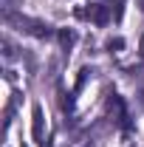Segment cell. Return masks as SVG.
I'll return each mask as SVG.
<instances>
[{
    "mask_svg": "<svg viewBox=\"0 0 144 147\" xmlns=\"http://www.w3.org/2000/svg\"><path fill=\"white\" fill-rule=\"evenodd\" d=\"M9 23H17L20 31H26V34L37 37V40H51L54 37V28L48 26V23H42V20H34V17H23V14H9Z\"/></svg>",
    "mask_w": 144,
    "mask_h": 147,
    "instance_id": "6da1fadb",
    "label": "cell"
},
{
    "mask_svg": "<svg viewBox=\"0 0 144 147\" xmlns=\"http://www.w3.org/2000/svg\"><path fill=\"white\" fill-rule=\"evenodd\" d=\"M76 17L90 20V23H96V26H108L110 23V6H105V3H90V6L76 9Z\"/></svg>",
    "mask_w": 144,
    "mask_h": 147,
    "instance_id": "7a4b0ae2",
    "label": "cell"
},
{
    "mask_svg": "<svg viewBox=\"0 0 144 147\" xmlns=\"http://www.w3.org/2000/svg\"><path fill=\"white\" fill-rule=\"evenodd\" d=\"M31 136H34V142L40 147H48L45 144V116H42V108L40 105L31 108Z\"/></svg>",
    "mask_w": 144,
    "mask_h": 147,
    "instance_id": "3957f363",
    "label": "cell"
},
{
    "mask_svg": "<svg viewBox=\"0 0 144 147\" xmlns=\"http://www.w3.org/2000/svg\"><path fill=\"white\" fill-rule=\"evenodd\" d=\"M108 105H110V110H116V125H119L122 130L133 127V125H130V113H127V108H124V99H122L119 93H110Z\"/></svg>",
    "mask_w": 144,
    "mask_h": 147,
    "instance_id": "277c9868",
    "label": "cell"
},
{
    "mask_svg": "<svg viewBox=\"0 0 144 147\" xmlns=\"http://www.w3.org/2000/svg\"><path fill=\"white\" fill-rule=\"evenodd\" d=\"M57 37H59V45H62L65 51H71V45L76 42V34H73V31H68V28H62V31H57Z\"/></svg>",
    "mask_w": 144,
    "mask_h": 147,
    "instance_id": "5b68a950",
    "label": "cell"
},
{
    "mask_svg": "<svg viewBox=\"0 0 144 147\" xmlns=\"http://www.w3.org/2000/svg\"><path fill=\"white\" fill-rule=\"evenodd\" d=\"M122 45H124V40H122V37H116V40H108V48H110V51H113V48H122Z\"/></svg>",
    "mask_w": 144,
    "mask_h": 147,
    "instance_id": "8992f818",
    "label": "cell"
},
{
    "mask_svg": "<svg viewBox=\"0 0 144 147\" xmlns=\"http://www.w3.org/2000/svg\"><path fill=\"white\" fill-rule=\"evenodd\" d=\"M141 59H144V40H141Z\"/></svg>",
    "mask_w": 144,
    "mask_h": 147,
    "instance_id": "52a82bcc",
    "label": "cell"
},
{
    "mask_svg": "<svg viewBox=\"0 0 144 147\" xmlns=\"http://www.w3.org/2000/svg\"><path fill=\"white\" fill-rule=\"evenodd\" d=\"M23 147H26V144H23Z\"/></svg>",
    "mask_w": 144,
    "mask_h": 147,
    "instance_id": "ba28073f",
    "label": "cell"
}]
</instances>
